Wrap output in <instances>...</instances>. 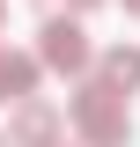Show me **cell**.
<instances>
[{
	"instance_id": "cell-9",
	"label": "cell",
	"mask_w": 140,
	"mask_h": 147,
	"mask_svg": "<svg viewBox=\"0 0 140 147\" xmlns=\"http://www.w3.org/2000/svg\"><path fill=\"white\" fill-rule=\"evenodd\" d=\"M59 147H81V140H59Z\"/></svg>"
},
{
	"instance_id": "cell-8",
	"label": "cell",
	"mask_w": 140,
	"mask_h": 147,
	"mask_svg": "<svg viewBox=\"0 0 140 147\" xmlns=\"http://www.w3.org/2000/svg\"><path fill=\"white\" fill-rule=\"evenodd\" d=\"M125 15H140V0H125Z\"/></svg>"
},
{
	"instance_id": "cell-1",
	"label": "cell",
	"mask_w": 140,
	"mask_h": 147,
	"mask_svg": "<svg viewBox=\"0 0 140 147\" xmlns=\"http://www.w3.org/2000/svg\"><path fill=\"white\" fill-rule=\"evenodd\" d=\"M67 118H74V140H81V147H125V140H133V110H125V96L103 88L96 74L74 88Z\"/></svg>"
},
{
	"instance_id": "cell-2",
	"label": "cell",
	"mask_w": 140,
	"mask_h": 147,
	"mask_svg": "<svg viewBox=\"0 0 140 147\" xmlns=\"http://www.w3.org/2000/svg\"><path fill=\"white\" fill-rule=\"evenodd\" d=\"M37 66H52V74H88L96 66V44H88L81 15H44L37 22Z\"/></svg>"
},
{
	"instance_id": "cell-5",
	"label": "cell",
	"mask_w": 140,
	"mask_h": 147,
	"mask_svg": "<svg viewBox=\"0 0 140 147\" xmlns=\"http://www.w3.org/2000/svg\"><path fill=\"white\" fill-rule=\"evenodd\" d=\"M96 81L118 88V96H133V88H140V52H133V44H111V52L96 59Z\"/></svg>"
},
{
	"instance_id": "cell-7",
	"label": "cell",
	"mask_w": 140,
	"mask_h": 147,
	"mask_svg": "<svg viewBox=\"0 0 140 147\" xmlns=\"http://www.w3.org/2000/svg\"><path fill=\"white\" fill-rule=\"evenodd\" d=\"M0 147H15V132H0Z\"/></svg>"
},
{
	"instance_id": "cell-3",
	"label": "cell",
	"mask_w": 140,
	"mask_h": 147,
	"mask_svg": "<svg viewBox=\"0 0 140 147\" xmlns=\"http://www.w3.org/2000/svg\"><path fill=\"white\" fill-rule=\"evenodd\" d=\"M7 132H15V147H59V140H67V125H59V110L44 103V96H30V103H15V118H7Z\"/></svg>"
},
{
	"instance_id": "cell-4",
	"label": "cell",
	"mask_w": 140,
	"mask_h": 147,
	"mask_svg": "<svg viewBox=\"0 0 140 147\" xmlns=\"http://www.w3.org/2000/svg\"><path fill=\"white\" fill-rule=\"evenodd\" d=\"M37 96V52H0V103H30Z\"/></svg>"
},
{
	"instance_id": "cell-6",
	"label": "cell",
	"mask_w": 140,
	"mask_h": 147,
	"mask_svg": "<svg viewBox=\"0 0 140 147\" xmlns=\"http://www.w3.org/2000/svg\"><path fill=\"white\" fill-rule=\"evenodd\" d=\"M88 7H103V0H67V15H88Z\"/></svg>"
}]
</instances>
